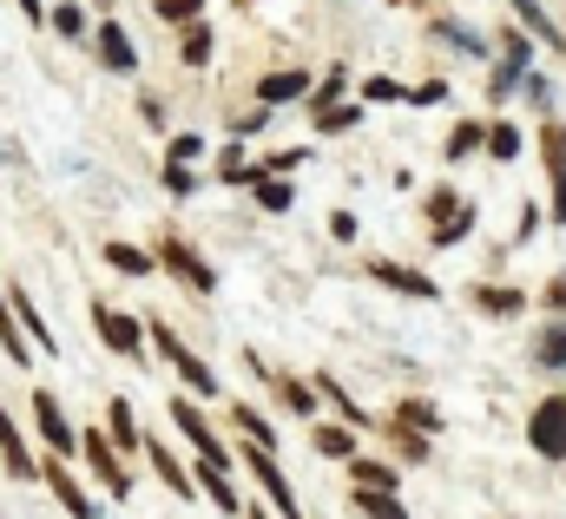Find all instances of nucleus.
Instances as JSON below:
<instances>
[{
  "label": "nucleus",
  "mask_w": 566,
  "mask_h": 519,
  "mask_svg": "<svg viewBox=\"0 0 566 519\" xmlns=\"http://www.w3.org/2000/svg\"><path fill=\"white\" fill-rule=\"evenodd\" d=\"M435 33H442V40H455V46H462V53H481V40H475V33H468V26H462V20H442V26H435Z\"/></svg>",
  "instance_id": "c03bdc74"
},
{
  "label": "nucleus",
  "mask_w": 566,
  "mask_h": 519,
  "mask_svg": "<svg viewBox=\"0 0 566 519\" xmlns=\"http://www.w3.org/2000/svg\"><path fill=\"white\" fill-rule=\"evenodd\" d=\"M475 151H481V125L468 119V125H455V132H448V158H475Z\"/></svg>",
  "instance_id": "e433bc0d"
},
{
  "label": "nucleus",
  "mask_w": 566,
  "mask_h": 519,
  "mask_svg": "<svg viewBox=\"0 0 566 519\" xmlns=\"http://www.w3.org/2000/svg\"><path fill=\"white\" fill-rule=\"evenodd\" d=\"M369 277H376L382 290H396V296H415V303H435V296H442V283L422 277V270H409V263H369Z\"/></svg>",
  "instance_id": "f8f14e48"
},
{
  "label": "nucleus",
  "mask_w": 566,
  "mask_h": 519,
  "mask_svg": "<svg viewBox=\"0 0 566 519\" xmlns=\"http://www.w3.org/2000/svg\"><path fill=\"white\" fill-rule=\"evenodd\" d=\"M231 428L251 441V448H264V454H277V421H264L251 402H231Z\"/></svg>",
  "instance_id": "dca6fc26"
},
{
  "label": "nucleus",
  "mask_w": 566,
  "mask_h": 519,
  "mask_svg": "<svg viewBox=\"0 0 566 519\" xmlns=\"http://www.w3.org/2000/svg\"><path fill=\"white\" fill-rule=\"evenodd\" d=\"M92 329H99V342H106L112 356H125V362L145 356V329H138V316H125V309H112V303H92Z\"/></svg>",
  "instance_id": "f257e3e1"
},
{
  "label": "nucleus",
  "mask_w": 566,
  "mask_h": 519,
  "mask_svg": "<svg viewBox=\"0 0 566 519\" xmlns=\"http://www.w3.org/2000/svg\"><path fill=\"white\" fill-rule=\"evenodd\" d=\"M152 263H165V270H171V277H185V283H191V290H198V296H211V290H218V270H211V263H204V257H198V250H191V244H185V237H165V244H158V257H152Z\"/></svg>",
  "instance_id": "0eeeda50"
},
{
  "label": "nucleus",
  "mask_w": 566,
  "mask_h": 519,
  "mask_svg": "<svg viewBox=\"0 0 566 519\" xmlns=\"http://www.w3.org/2000/svg\"><path fill=\"white\" fill-rule=\"evenodd\" d=\"M409 105H448V79H429V86H415V92H402Z\"/></svg>",
  "instance_id": "37998d69"
},
{
  "label": "nucleus",
  "mask_w": 566,
  "mask_h": 519,
  "mask_svg": "<svg viewBox=\"0 0 566 519\" xmlns=\"http://www.w3.org/2000/svg\"><path fill=\"white\" fill-rule=\"evenodd\" d=\"M33 428H40V441H46L59 461H73V454H79V435H73V421H66V408H59V395H53V388H33Z\"/></svg>",
  "instance_id": "f03ea898"
},
{
  "label": "nucleus",
  "mask_w": 566,
  "mask_h": 519,
  "mask_svg": "<svg viewBox=\"0 0 566 519\" xmlns=\"http://www.w3.org/2000/svg\"><path fill=\"white\" fill-rule=\"evenodd\" d=\"M158 7V20H171V26H191L198 13H204V0H152Z\"/></svg>",
  "instance_id": "4c0bfd02"
},
{
  "label": "nucleus",
  "mask_w": 566,
  "mask_h": 519,
  "mask_svg": "<svg viewBox=\"0 0 566 519\" xmlns=\"http://www.w3.org/2000/svg\"><path fill=\"white\" fill-rule=\"evenodd\" d=\"M501 66H514V72H528V66H534V40H528L521 26H508V33H501Z\"/></svg>",
  "instance_id": "7c9ffc66"
},
{
  "label": "nucleus",
  "mask_w": 566,
  "mask_h": 519,
  "mask_svg": "<svg viewBox=\"0 0 566 519\" xmlns=\"http://www.w3.org/2000/svg\"><path fill=\"white\" fill-rule=\"evenodd\" d=\"M0 454H7V474L13 481H40V461L26 454V441H20V421L0 408Z\"/></svg>",
  "instance_id": "2eb2a0df"
},
{
  "label": "nucleus",
  "mask_w": 566,
  "mask_h": 519,
  "mask_svg": "<svg viewBox=\"0 0 566 519\" xmlns=\"http://www.w3.org/2000/svg\"><path fill=\"white\" fill-rule=\"evenodd\" d=\"M481 151H488L495 165H508V158H521V125H508V119H495V125H481Z\"/></svg>",
  "instance_id": "aec40b11"
},
{
  "label": "nucleus",
  "mask_w": 566,
  "mask_h": 519,
  "mask_svg": "<svg viewBox=\"0 0 566 519\" xmlns=\"http://www.w3.org/2000/svg\"><path fill=\"white\" fill-rule=\"evenodd\" d=\"M541 165H547V184H554L547 217L566 224V125H561V119H547V125H541Z\"/></svg>",
  "instance_id": "423d86ee"
},
{
  "label": "nucleus",
  "mask_w": 566,
  "mask_h": 519,
  "mask_svg": "<svg viewBox=\"0 0 566 519\" xmlns=\"http://www.w3.org/2000/svg\"><path fill=\"white\" fill-rule=\"evenodd\" d=\"M79 461L92 467V481H99L106 494H119V500L132 494V474H125V461H119V448H112L106 435H79Z\"/></svg>",
  "instance_id": "39448f33"
},
{
  "label": "nucleus",
  "mask_w": 566,
  "mask_h": 519,
  "mask_svg": "<svg viewBox=\"0 0 566 519\" xmlns=\"http://www.w3.org/2000/svg\"><path fill=\"white\" fill-rule=\"evenodd\" d=\"M152 349H158V356L185 375V388H191V395H218V375H211V369H204V362H198V356H191V349L165 329V323H152Z\"/></svg>",
  "instance_id": "7ed1b4c3"
},
{
  "label": "nucleus",
  "mask_w": 566,
  "mask_h": 519,
  "mask_svg": "<svg viewBox=\"0 0 566 519\" xmlns=\"http://www.w3.org/2000/svg\"><path fill=\"white\" fill-rule=\"evenodd\" d=\"M508 7H514V20H521V33H528V40H547L554 53L566 46V40H561V26L547 20V7H541V0H508Z\"/></svg>",
  "instance_id": "6ab92c4d"
},
{
  "label": "nucleus",
  "mask_w": 566,
  "mask_h": 519,
  "mask_svg": "<svg viewBox=\"0 0 566 519\" xmlns=\"http://www.w3.org/2000/svg\"><path fill=\"white\" fill-rule=\"evenodd\" d=\"M270 388H277V402H284L290 415H303V421L317 415V388H303V382H277V375H270Z\"/></svg>",
  "instance_id": "72a5a7b5"
},
{
  "label": "nucleus",
  "mask_w": 566,
  "mask_h": 519,
  "mask_svg": "<svg viewBox=\"0 0 566 519\" xmlns=\"http://www.w3.org/2000/svg\"><path fill=\"white\" fill-rule=\"evenodd\" d=\"M0 316H7V296H0Z\"/></svg>",
  "instance_id": "864d4df0"
},
{
  "label": "nucleus",
  "mask_w": 566,
  "mask_h": 519,
  "mask_svg": "<svg viewBox=\"0 0 566 519\" xmlns=\"http://www.w3.org/2000/svg\"><path fill=\"white\" fill-rule=\"evenodd\" d=\"M389 428V448L402 454V461H429V435H409V428H396V421H382Z\"/></svg>",
  "instance_id": "f704fd0d"
},
{
  "label": "nucleus",
  "mask_w": 566,
  "mask_h": 519,
  "mask_svg": "<svg viewBox=\"0 0 566 519\" xmlns=\"http://www.w3.org/2000/svg\"><path fill=\"white\" fill-rule=\"evenodd\" d=\"M46 20H53V33H66V40H79V33H86V13H79V0H59Z\"/></svg>",
  "instance_id": "c9c22d12"
},
{
  "label": "nucleus",
  "mask_w": 566,
  "mask_h": 519,
  "mask_svg": "<svg viewBox=\"0 0 566 519\" xmlns=\"http://www.w3.org/2000/svg\"><path fill=\"white\" fill-rule=\"evenodd\" d=\"M244 519H277V514H270V507H251V514H244Z\"/></svg>",
  "instance_id": "603ef678"
},
{
  "label": "nucleus",
  "mask_w": 566,
  "mask_h": 519,
  "mask_svg": "<svg viewBox=\"0 0 566 519\" xmlns=\"http://www.w3.org/2000/svg\"><path fill=\"white\" fill-rule=\"evenodd\" d=\"M145 461H152V474H158V481H165L178 500H191V494H198V487H191V474L178 467V454H171L165 441H145Z\"/></svg>",
  "instance_id": "f3484780"
},
{
  "label": "nucleus",
  "mask_w": 566,
  "mask_h": 519,
  "mask_svg": "<svg viewBox=\"0 0 566 519\" xmlns=\"http://www.w3.org/2000/svg\"><path fill=\"white\" fill-rule=\"evenodd\" d=\"M20 13H26V20H46V7H40V0H20Z\"/></svg>",
  "instance_id": "3c124183"
},
{
  "label": "nucleus",
  "mask_w": 566,
  "mask_h": 519,
  "mask_svg": "<svg viewBox=\"0 0 566 519\" xmlns=\"http://www.w3.org/2000/svg\"><path fill=\"white\" fill-rule=\"evenodd\" d=\"M244 461H251V474H257V487H264V500H270V514L297 519V494H290V481H284V467H277V454H264V448H244Z\"/></svg>",
  "instance_id": "1a4fd4ad"
},
{
  "label": "nucleus",
  "mask_w": 566,
  "mask_h": 519,
  "mask_svg": "<svg viewBox=\"0 0 566 519\" xmlns=\"http://www.w3.org/2000/svg\"><path fill=\"white\" fill-rule=\"evenodd\" d=\"M534 356H541V369H566V329H547Z\"/></svg>",
  "instance_id": "58836bf2"
},
{
  "label": "nucleus",
  "mask_w": 566,
  "mask_h": 519,
  "mask_svg": "<svg viewBox=\"0 0 566 519\" xmlns=\"http://www.w3.org/2000/svg\"><path fill=\"white\" fill-rule=\"evenodd\" d=\"M0 349H7V356H13V362H20V369H26V362H33V342H20V329H13V323H7V316H0Z\"/></svg>",
  "instance_id": "79ce46f5"
},
{
  "label": "nucleus",
  "mask_w": 566,
  "mask_h": 519,
  "mask_svg": "<svg viewBox=\"0 0 566 519\" xmlns=\"http://www.w3.org/2000/svg\"><path fill=\"white\" fill-rule=\"evenodd\" d=\"M349 481H356V487H376V494H396L402 474H396L389 461H349Z\"/></svg>",
  "instance_id": "cd10ccee"
},
{
  "label": "nucleus",
  "mask_w": 566,
  "mask_h": 519,
  "mask_svg": "<svg viewBox=\"0 0 566 519\" xmlns=\"http://www.w3.org/2000/svg\"><path fill=\"white\" fill-rule=\"evenodd\" d=\"M92 53H99L106 72H132V66H138V46H132V33H125L119 20H99V26H92Z\"/></svg>",
  "instance_id": "9b49d317"
},
{
  "label": "nucleus",
  "mask_w": 566,
  "mask_h": 519,
  "mask_svg": "<svg viewBox=\"0 0 566 519\" xmlns=\"http://www.w3.org/2000/svg\"><path fill=\"white\" fill-rule=\"evenodd\" d=\"M106 441H112V448H125V454L138 448V428H132V402H125V395L106 408Z\"/></svg>",
  "instance_id": "b1692460"
},
{
  "label": "nucleus",
  "mask_w": 566,
  "mask_h": 519,
  "mask_svg": "<svg viewBox=\"0 0 566 519\" xmlns=\"http://www.w3.org/2000/svg\"><path fill=\"white\" fill-rule=\"evenodd\" d=\"M198 151H204V138H198V132H178L165 158H171V165H185V158H198Z\"/></svg>",
  "instance_id": "a18cd8bd"
},
{
  "label": "nucleus",
  "mask_w": 566,
  "mask_h": 519,
  "mask_svg": "<svg viewBox=\"0 0 566 519\" xmlns=\"http://www.w3.org/2000/svg\"><path fill=\"white\" fill-rule=\"evenodd\" d=\"M251 191H257V204H264V211H277V217H284V211L297 204V191H290V178H257Z\"/></svg>",
  "instance_id": "2f4dec72"
},
{
  "label": "nucleus",
  "mask_w": 566,
  "mask_h": 519,
  "mask_svg": "<svg viewBox=\"0 0 566 519\" xmlns=\"http://www.w3.org/2000/svg\"><path fill=\"white\" fill-rule=\"evenodd\" d=\"M191 474V487L218 507V514H244V500H237V487H231V467H211V461H198V467H185Z\"/></svg>",
  "instance_id": "ddd939ff"
},
{
  "label": "nucleus",
  "mask_w": 566,
  "mask_h": 519,
  "mask_svg": "<svg viewBox=\"0 0 566 519\" xmlns=\"http://www.w3.org/2000/svg\"><path fill=\"white\" fill-rule=\"evenodd\" d=\"M363 119V105H336V112H317V132H349Z\"/></svg>",
  "instance_id": "a19ab883"
},
{
  "label": "nucleus",
  "mask_w": 566,
  "mask_h": 519,
  "mask_svg": "<svg viewBox=\"0 0 566 519\" xmlns=\"http://www.w3.org/2000/svg\"><path fill=\"white\" fill-rule=\"evenodd\" d=\"M106 263H112L119 277H152V270H158V263H152L138 244H106Z\"/></svg>",
  "instance_id": "bb28decb"
},
{
  "label": "nucleus",
  "mask_w": 566,
  "mask_h": 519,
  "mask_svg": "<svg viewBox=\"0 0 566 519\" xmlns=\"http://www.w3.org/2000/svg\"><path fill=\"white\" fill-rule=\"evenodd\" d=\"M7 309L26 323V336H33V349H40V356H59V336L40 323V309H33V296H26V290H13V296H7Z\"/></svg>",
  "instance_id": "a211bd4d"
},
{
  "label": "nucleus",
  "mask_w": 566,
  "mask_h": 519,
  "mask_svg": "<svg viewBox=\"0 0 566 519\" xmlns=\"http://www.w3.org/2000/svg\"><path fill=\"white\" fill-rule=\"evenodd\" d=\"M396 428H409V435H442V415H435V402L409 395V402L396 408Z\"/></svg>",
  "instance_id": "4be33fe9"
},
{
  "label": "nucleus",
  "mask_w": 566,
  "mask_h": 519,
  "mask_svg": "<svg viewBox=\"0 0 566 519\" xmlns=\"http://www.w3.org/2000/svg\"><path fill=\"white\" fill-rule=\"evenodd\" d=\"M363 99L369 105H402V86L396 79H363Z\"/></svg>",
  "instance_id": "ea45409f"
},
{
  "label": "nucleus",
  "mask_w": 566,
  "mask_h": 519,
  "mask_svg": "<svg viewBox=\"0 0 566 519\" xmlns=\"http://www.w3.org/2000/svg\"><path fill=\"white\" fill-rule=\"evenodd\" d=\"M171 421H178V435L198 448V461H211V467H231V448H224V441H218V428L198 415V402H178V395H171Z\"/></svg>",
  "instance_id": "20e7f679"
},
{
  "label": "nucleus",
  "mask_w": 566,
  "mask_h": 519,
  "mask_svg": "<svg viewBox=\"0 0 566 519\" xmlns=\"http://www.w3.org/2000/svg\"><path fill=\"white\" fill-rule=\"evenodd\" d=\"M475 230V204H455L448 217H435V244H462Z\"/></svg>",
  "instance_id": "473e14b6"
},
{
  "label": "nucleus",
  "mask_w": 566,
  "mask_h": 519,
  "mask_svg": "<svg viewBox=\"0 0 566 519\" xmlns=\"http://www.w3.org/2000/svg\"><path fill=\"white\" fill-rule=\"evenodd\" d=\"M317 395H323V402H330V408H336V415H343L349 428H382V421H369V415H363V408L349 402V388H343L336 375H317Z\"/></svg>",
  "instance_id": "412c9836"
},
{
  "label": "nucleus",
  "mask_w": 566,
  "mask_h": 519,
  "mask_svg": "<svg viewBox=\"0 0 566 519\" xmlns=\"http://www.w3.org/2000/svg\"><path fill=\"white\" fill-rule=\"evenodd\" d=\"M528 441H534V454L566 461V395H547V402L534 408V421H528Z\"/></svg>",
  "instance_id": "6e6552de"
},
{
  "label": "nucleus",
  "mask_w": 566,
  "mask_h": 519,
  "mask_svg": "<svg viewBox=\"0 0 566 519\" xmlns=\"http://www.w3.org/2000/svg\"><path fill=\"white\" fill-rule=\"evenodd\" d=\"M40 481L53 487V500H59V507H66V514H73V519H99V507L86 500V487L73 481V461H59V454H53V461L40 467Z\"/></svg>",
  "instance_id": "9d476101"
},
{
  "label": "nucleus",
  "mask_w": 566,
  "mask_h": 519,
  "mask_svg": "<svg viewBox=\"0 0 566 519\" xmlns=\"http://www.w3.org/2000/svg\"><path fill=\"white\" fill-rule=\"evenodd\" d=\"M330 237H336V244H349V237H356V217H349V211H336V217H330Z\"/></svg>",
  "instance_id": "8fccbe9b"
},
{
  "label": "nucleus",
  "mask_w": 566,
  "mask_h": 519,
  "mask_svg": "<svg viewBox=\"0 0 566 519\" xmlns=\"http://www.w3.org/2000/svg\"><path fill=\"white\" fill-rule=\"evenodd\" d=\"M178 59H185L191 72H198V66H211V26H204V20H191V26H185V40H178Z\"/></svg>",
  "instance_id": "a878e982"
},
{
  "label": "nucleus",
  "mask_w": 566,
  "mask_h": 519,
  "mask_svg": "<svg viewBox=\"0 0 566 519\" xmlns=\"http://www.w3.org/2000/svg\"><path fill=\"white\" fill-rule=\"evenodd\" d=\"M475 309H481V316H521L528 296H521V290H495V283H481V290H475Z\"/></svg>",
  "instance_id": "5701e85b"
},
{
  "label": "nucleus",
  "mask_w": 566,
  "mask_h": 519,
  "mask_svg": "<svg viewBox=\"0 0 566 519\" xmlns=\"http://www.w3.org/2000/svg\"><path fill=\"white\" fill-rule=\"evenodd\" d=\"M303 158H310V151H303V145H284V151H264V158H257V165H251V171H257V178H290V171H297V165H303Z\"/></svg>",
  "instance_id": "c85d7f7f"
},
{
  "label": "nucleus",
  "mask_w": 566,
  "mask_h": 519,
  "mask_svg": "<svg viewBox=\"0 0 566 519\" xmlns=\"http://www.w3.org/2000/svg\"><path fill=\"white\" fill-rule=\"evenodd\" d=\"M317 454H330V461H356V428H317Z\"/></svg>",
  "instance_id": "c756f323"
},
{
  "label": "nucleus",
  "mask_w": 566,
  "mask_h": 519,
  "mask_svg": "<svg viewBox=\"0 0 566 519\" xmlns=\"http://www.w3.org/2000/svg\"><path fill=\"white\" fill-rule=\"evenodd\" d=\"M363 519H409V507L396 500V494H376V487H356V500H349Z\"/></svg>",
  "instance_id": "393cba45"
},
{
  "label": "nucleus",
  "mask_w": 566,
  "mask_h": 519,
  "mask_svg": "<svg viewBox=\"0 0 566 519\" xmlns=\"http://www.w3.org/2000/svg\"><path fill=\"white\" fill-rule=\"evenodd\" d=\"M191 184H198V178H191V165H171V158H165V191H178V198H185Z\"/></svg>",
  "instance_id": "49530a36"
},
{
  "label": "nucleus",
  "mask_w": 566,
  "mask_h": 519,
  "mask_svg": "<svg viewBox=\"0 0 566 519\" xmlns=\"http://www.w3.org/2000/svg\"><path fill=\"white\" fill-rule=\"evenodd\" d=\"M257 99H264V105H297V99H310V72H297V66L264 72V79H257Z\"/></svg>",
  "instance_id": "4468645a"
},
{
  "label": "nucleus",
  "mask_w": 566,
  "mask_h": 519,
  "mask_svg": "<svg viewBox=\"0 0 566 519\" xmlns=\"http://www.w3.org/2000/svg\"><path fill=\"white\" fill-rule=\"evenodd\" d=\"M264 119H270V105H251V112H244V119H237V125H231V138H237V132H257V125H264Z\"/></svg>",
  "instance_id": "09e8293b"
},
{
  "label": "nucleus",
  "mask_w": 566,
  "mask_h": 519,
  "mask_svg": "<svg viewBox=\"0 0 566 519\" xmlns=\"http://www.w3.org/2000/svg\"><path fill=\"white\" fill-rule=\"evenodd\" d=\"M541 303H547V316H566V283H547Z\"/></svg>",
  "instance_id": "de8ad7c7"
}]
</instances>
